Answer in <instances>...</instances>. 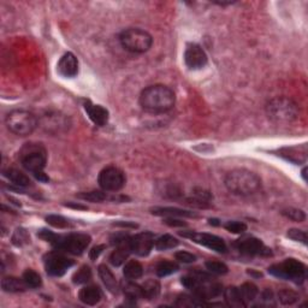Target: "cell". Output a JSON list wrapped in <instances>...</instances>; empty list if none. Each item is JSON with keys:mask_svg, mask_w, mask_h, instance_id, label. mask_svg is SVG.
Masks as SVG:
<instances>
[{"mask_svg": "<svg viewBox=\"0 0 308 308\" xmlns=\"http://www.w3.org/2000/svg\"><path fill=\"white\" fill-rule=\"evenodd\" d=\"M154 246L153 235L150 233H142L130 237L132 252L139 256H147Z\"/></svg>", "mask_w": 308, "mask_h": 308, "instance_id": "14", "label": "cell"}, {"mask_svg": "<svg viewBox=\"0 0 308 308\" xmlns=\"http://www.w3.org/2000/svg\"><path fill=\"white\" fill-rule=\"evenodd\" d=\"M224 227L229 231L231 234H243L244 231L247 230V225L244 223L241 222H235V220H233V222H227Z\"/></svg>", "mask_w": 308, "mask_h": 308, "instance_id": "41", "label": "cell"}, {"mask_svg": "<svg viewBox=\"0 0 308 308\" xmlns=\"http://www.w3.org/2000/svg\"><path fill=\"white\" fill-rule=\"evenodd\" d=\"M4 176L19 188H25V187L32 186V181H30L29 177L17 169L4 170Z\"/></svg>", "mask_w": 308, "mask_h": 308, "instance_id": "22", "label": "cell"}, {"mask_svg": "<svg viewBox=\"0 0 308 308\" xmlns=\"http://www.w3.org/2000/svg\"><path fill=\"white\" fill-rule=\"evenodd\" d=\"M57 68H58V72L63 77L72 79L79 73V60L72 53L68 52L59 59Z\"/></svg>", "mask_w": 308, "mask_h": 308, "instance_id": "16", "label": "cell"}, {"mask_svg": "<svg viewBox=\"0 0 308 308\" xmlns=\"http://www.w3.org/2000/svg\"><path fill=\"white\" fill-rule=\"evenodd\" d=\"M115 225H120V226H128V227H137V224L134 223H117Z\"/></svg>", "mask_w": 308, "mask_h": 308, "instance_id": "47", "label": "cell"}, {"mask_svg": "<svg viewBox=\"0 0 308 308\" xmlns=\"http://www.w3.org/2000/svg\"><path fill=\"white\" fill-rule=\"evenodd\" d=\"M2 288L6 293H22L25 291L27 284L24 280L17 278V277H4L2 279Z\"/></svg>", "mask_w": 308, "mask_h": 308, "instance_id": "23", "label": "cell"}, {"mask_svg": "<svg viewBox=\"0 0 308 308\" xmlns=\"http://www.w3.org/2000/svg\"><path fill=\"white\" fill-rule=\"evenodd\" d=\"M239 289H240L241 297H242V301L246 307L248 306V304H250V302H253V301L258 297V295H259L258 287L253 283H243Z\"/></svg>", "mask_w": 308, "mask_h": 308, "instance_id": "24", "label": "cell"}, {"mask_svg": "<svg viewBox=\"0 0 308 308\" xmlns=\"http://www.w3.org/2000/svg\"><path fill=\"white\" fill-rule=\"evenodd\" d=\"M282 214L284 217H287L288 219L294 220V222H297V223H302L303 220L306 219V213H304L302 210L293 209V207L283 210Z\"/></svg>", "mask_w": 308, "mask_h": 308, "instance_id": "37", "label": "cell"}, {"mask_svg": "<svg viewBox=\"0 0 308 308\" xmlns=\"http://www.w3.org/2000/svg\"><path fill=\"white\" fill-rule=\"evenodd\" d=\"M269 272L277 278L291 280L297 284L307 278V267L296 259H286L282 263L269 267Z\"/></svg>", "mask_w": 308, "mask_h": 308, "instance_id": "8", "label": "cell"}, {"mask_svg": "<svg viewBox=\"0 0 308 308\" xmlns=\"http://www.w3.org/2000/svg\"><path fill=\"white\" fill-rule=\"evenodd\" d=\"M22 278L25 282L27 287L32 288V289H36V288H40L42 286L41 277H40V274L34 270H25Z\"/></svg>", "mask_w": 308, "mask_h": 308, "instance_id": "32", "label": "cell"}, {"mask_svg": "<svg viewBox=\"0 0 308 308\" xmlns=\"http://www.w3.org/2000/svg\"><path fill=\"white\" fill-rule=\"evenodd\" d=\"M116 246L117 248L111 253L109 260L113 266L117 267L122 265V264H124L125 260L129 258L130 253H133L132 248H130V237L123 241V242L116 244Z\"/></svg>", "mask_w": 308, "mask_h": 308, "instance_id": "18", "label": "cell"}, {"mask_svg": "<svg viewBox=\"0 0 308 308\" xmlns=\"http://www.w3.org/2000/svg\"><path fill=\"white\" fill-rule=\"evenodd\" d=\"M165 224L170 226H187V223L182 222V220L171 218V217H169V218L165 220Z\"/></svg>", "mask_w": 308, "mask_h": 308, "instance_id": "45", "label": "cell"}, {"mask_svg": "<svg viewBox=\"0 0 308 308\" xmlns=\"http://www.w3.org/2000/svg\"><path fill=\"white\" fill-rule=\"evenodd\" d=\"M154 216H165V217H171V218H175V217H196L195 213L190 212V211H186V210H181V209H176V207H154V209L150 210Z\"/></svg>", "mask_w": 308, "mask_h": 308, "instance_id": "21", "label": "cell"}, {"mask_svg": "<svg viewBox=\"0 0 308 308\" xmlns=\"http://www.w3.org/2000/svg\"><path fill=\"white\" fill-rule=\"evenodd\" d=\"M299 294H296L295 291L289 289H283L278 293V300L283 304H294L299 301Z\"/></svg>", "mask_w": 308, "mask_h": 308, "instance_id": "38", "label": "cell"}, {"mask_svg": "<svg viewBox=\"0 0 308 308\" xmlns=\"http://www.w3.org/2000/svg\"><path fill=\"white\" fill-rule=\"evenodd\" d=\"M287 236L291 239L293 241H296V242H301L303 244L307 243V234L304 233L303 230H299V229H290L288 231Z\"/></svg>", "mask_w": 308, "mask_h": 308, "instance_id": "40", "label": "cell"}, {"mask_svg": "<svg viewBox=\"0 0 308 308\" xmlns=\"http://www.w3.org/2000/svg\"><path fill=\"white\" fill-rule=\"evenodd\" d=\"M29 241H30V237L28 235V233H27V230L22 229V227H19V229L16 230L12 236V243L17 247H21L23 244L29 243Z\"/></svg>", "mask_w": 308, "mask_h": 308, "instance_id": "39", "label": "cell"}, {"mask_svg": "<svg viewBox=\"0 0 308 308\" xmlns=\"http://www.w3.org/2000/svg\"><path fill=\"white\" fill-rule=\"evenodd\" d=\"M122 289L124 295L128 297L129 300H139L143 299L142 287L139 284L133 283L132 280L128 279V282H124L122 284Z\"/></svg>", "mask_w": 308, "mask_h": 308, "instance_id": "28", "label": "cell"}, {"mask_svg": "<svg viewBox=\"0 0 308 308\" xmlns=\"http://www.w3.org/2000/svg\"><path fill=\"white\" fill-rule=\"evenodd\" d=\"M76 196L79 199L85 200V201H90V202H102L107 199L106 193L100 192V190H92V192H82L76 194Z\"/></svg>", "mask_w": 308, "mask_h": 308, "instance_id": "33", "label": "cell"}, {"mask_svg": "<svg viewBox=\"0 0 308 308\" xmlns=\"http://www.w3.org/2000/svg\"><path fill=\"white\" fill-rule=\"evenodd\" d=\"M79 299L81 302L88 304V306H95L102 299V293L98 287L88 286L80 290Z\"/></svg>", "mask_w": 308, "mask_h": 308, "instance_id": "19", "label": "cell"}, {"mask_svg": "<svg viewBox=\"0 0 308 308\" xmlns=\"http://www.w3.org/2000/svg\"><path fill=\"white\" fill-rule=\"evenodd\" d=\"M179 270V266L173 261H160L156 267V272L159 277H166L170 274L177 272Z\"/></svg>", "mask_w": 308, "mask_h": 308, "instance_id": "31", "label": "cell"}, {"mask_svg": "<svg viewBox=\"0 0 308 308\" xmlns=\"http://www.w3.org/2000/svg\"><path fill=\"white\" fill-rule=\"evenodd\" d=\"M235 247L244 255H271V249L255 237H242L236 241Z\"/></svg>", "mask_w": 308, "mask_h": 308, "instance_id": "13", "label": "cell"}, {"mask_svg": "<svg viewBox=\"0 0 308 308\" xmlns=\"http://www.w3.org/2000/svg\"><path fill=\"white\" fill-rule=\"evenodd\" d=\"M66 206L68 207H72V209H77V210H87V206H83V205H79V203H72V202H68L66 203Z\"/></svg>", "mask_w": 308, "mask_h": 308, "instance_id": "46", "label": "cell"}, {"mask_svg": "<svg viewBox=\"0 0 308 308\" xmlns=\"http://www.w3.org/2000/svg\"><path fill=\"white\" fill-rule=\"evenodd\" d=\"M85 110L89 117V119L92 120L95 125L104 126L109 122V111L101 105H95V104L87 100V101H85Z\"/></svg>", "mask_w": 308, "mask_h": 308, "instance_id": "17", "label": "cell"}, {"mask_svg": "<svg viewBox=\"0 0 308 308\" xmlns=\"http://www.w3.org/2000/svg\"><path fill=\"white\" fill-rule=\"evenodd\" d=\"M19 162L27 171L32 172L39 181L47 182L48 177L43 172L47 164V152L41 143H25L19 150Z\"/></svg>", "mask_w": 308, "mask_h": 308, "instance_id": "3", "label": "cell"}, {"mask_svg": "<svg viewBox=\"0 0 308 308\" xmlns=\"http://www.w3.org/2000/svg\"><path fill=\"white\" fill-rule=\"evenodd\" d=\"M5 124L15 135L28 136L38 128L39 119L34 113L27 110H15L6 116Z\"/></svg>", "mask_w": 308, "mask_h": 308, "instance_id": "6", "label": "cell"}, {"mask_svg": "<svg viewBox=\"0 0 308 308\" xmlns=\"http://www.w3.org/2000/svg\"><path fill=\"white\" fill-rule=\"evenodd\" d=\"M123 274H124L125 278L129 280L139 279L143 274V267L139 261L129 260L128 263L125 264L124 269H123Z\"/></svg>", "mask_w": 308, "mask_h": 308, "instance_id": "25", "label": "cell"}, {"mask_svg": "<svg viewBox=\"0 0 308 308\" xmlns=\"http://www.w3.org/2000/svg\"><path fill=\"white\" fill-rule=\"evenodd\" d=\"M143 299L154 300L159 296L160 294V283L157 279H148L142 284Z\"/></svg>", "mask_w": 308, "mask_h": 308, "instance_id": "27", "label": "cell"}, {"mask_svg": "<svg viewBox=\"0 0 308 308\" xmlns=\"http://www.w3.org/2000/svg\"><path fill=\"white\" fill-rule=\"evenodd\" d=\"M99 276L101 278L104 286L106 287V289L110 291V293L116 294L118 291L119 287H118V282H117L115 274L112 273V271L109 269L106 265H100L98 269Z\"/></svg>", "mask_w": 308, "mask_h": 308, "instance_id": "20", "label": "cell"}, {"mask_svg": "<svg viewBox=\"0 0 308 308\" xmlns=\"http://www.w3.org/2000/svg\"><path fill=\"white\" fill-rule=\"evenodd\" d=\"M122 47L132 53H145L152 47L153 38L146 30L140 28H128L119 35Z\"/></svg>", "mask_w": 308, "mask_h": 308, "instance_id": "7", "label": "cell"}, {"mask_svg": "<svg viewBox=\"0 0 308 308\" xmlns=\"http://www.w3.org/2000/svg\"><path fill=\"white\" fill-rule=\"evenodd\" d=\"M125 175L116 166H107L99 173L98 183L104 192H118L124 187Z\"/></svg>", "mask_w": 308, "mask_h": 308, "instance_id": "9", "label": "cell"}, {"mask_svg": "<svg viewBox=\"0 0 308 308\" xmlns=\"http://www.w3.org/2000/svg\"><path fill=\"white\" fill-rule=\"evenodd\" d=\"M209 62L206 52L197 43H188L184 51V63L190 70H200L205 68Z\"/></svg>", "mask_w": 308, "mask_h": 308, "instance_id": "12", "label": "cell"}, {"mask_svg": "<svg viewBox=\"0 0 308 308\" xmlns=\"http://www.w3.org/2000/svg\"><path fill=\"white\" fill-rule=\"evenodd\" d=\"M181 235L192 240L193 242L200 244V246L207 247V248L212 249L214 252L225 253L227 250L226 243L224 242V240L216 235H212V234L196 233V231H183V233H181Z\"/></svg>", "mask_w": 308, "mask_h": 308, "instance_id": "10", "label": "cell"}, {"mask_svg": "<svg viewBox=\"0 0 308 308\" xmlns=\"http://www.w3.org/2000/svg\"><path fill=\"white\" fill-rule=\"evenodd\" d=\"M46 222L53 227H58V229H66L70 226V222L63 216H58V214H49L46 217Z\"/></svg>", "mask_w": 308, "mask_h": 308, "instance_id": "36", "label": "cell"}, {"mask_svg": "<svg viewBox=\"0 0 308 308\" xmlns=\"http://www.w3.org/2000/svg\"><path fill=\"white\" fill-rule=\"evenodd\" d=\"M224 297L225 302L230 307H246L244 306L242 297H241L240 289L237 287H229L224 290Z\"/></svg>", "mask_w": 308, "mask_h": 308, "instance_id": "26", "label": "cell"}, {"mask_svg": "<svg viewBox=\"0 0 308 308\" xmlns=\"http://www.w3.org/2000/svg\"><path fill=\"white\" fill-rule=\"evenodd\" d=\"M178 240H177L176 237L171 235H163L160 236L159 239L156 240L154 247H156V249L159 250V252H163V250L175 248V247L178 246Z\"/></svg>", "mask_w": 308, "mask_h": 308, "instance_id": "29", "label": "cell"}, {"mask_svg": "<svg viewBox=\"0 0 308 308\" xmlns=\"http://www.w3.org/2000/svg\"><path fill=\"white\" fill-rule=\"evenodd\" d=\"M267 117L277 123H291L300 116V107L293 99L278 96L266 105Z\"/></svg>", "mask_w": 308, "mask_h": 308, "instance_id": "5", "label": "cell"}, {"mask_svg": "<svg viewBox=\"0 0 308 308\" xmlns=\"http://www.w3.org/2000/svg\"><path fill=\"white\" fill-rule=\"evenodd\" d=\"M226 189L235 195H253L261 189V178L256 173L246 169H236L227 173L225 179Z\"/></svg>", "mask_w": 308, "mask_h": 308, "instance_id": "4", "label": "cell"}, {"mask_svg": "<svg viewBox=\"0 0 308 308\" xmlns=\"http://www.w3.org/2000/svg\"><path fill=\"white\" fill-rule=\"evenodd\" d=\"M105 249V246L104 244H100V246H96L94 248H92V250L89 252V256L92 260H96L99 258L100 254L102 253V250Z\"/></svg>", "mask_w": 308, "mask_h": 308, "instance_id": "44", "label": "cell"}, {"mask_svg": "<svg viewBox=\"0 0 308 308\" xmlns=\"http://www.w3.org/2000/svg\"><path fill=\"white\" fill-rule=\"evenodd\" d=\"M75 261L59 253H49L45 256V269L49 276L62 277L70 267L73 266Z\"/></svg>", "mask_w": 308, "mask_h": 308, "instance_id": "11", "label": "cell"}, {"mask_svg": "<svg viewBox=\"0 0 308 308\" xmlns=\"http://www.w3.org/2000/svg\"><path fill=\"white\" fill-rule=\"evenodd\" d=\"M223 293V287L219 283H214L212 280H203L200 282L195 289H193V294L201 300H210L219 296Z\"/></svg>", "mask_w": 308, "mask_h": 308, "instance_id": "15", "label": "cell"}, {"mask_svg": "<svg viewBox=\"0 0 308 308\" xmlns=\"http://www.w3.org/2000/svg\"><path fill=\"white\" fill-rule=\"evenodd\" d=\"M176 95L173 90L164 85L147 87L140 95V105L150 113H164L173 109Z\"/></svg>", "mask_w": 308, "mask_h": 308, "instance_id": "1", "label": "cell"}, {"mask_svg": "<svg viewBox=\"0 0 308 308\" xmlns=\"http://www.w3.org/2000/svg\"><path fill=\"white\" fill-rule=\"evenodd\" d=\"M261 304L263 306H276V302H274V296L273 293L271 290H265L263 294H261Z\"/></svg>", "mask_w": 308, "mask_h": 308, "instance_id": "43", "label": "cell"}, {"mask_svg": "<svg viewBox=\"0 0 308 308\" xmlns=\"http://www.w3.org/2000/svg\"><path fill=\"white\" fill-rule=\"evenodd\" d=\"M205 266L206 269L213 274H225L227 273V271H229V267H227L224 263H222V261H216V260L206 261Z\"/></svg>", "mask_w": 308, "mask_h": 308, "instance_id": "35", "label": "cell"}, {"mask_svg": "<svg viewBox=\"0 0 308 308\" xmlns=\"http://www.w3.org/2000/svg\"><path fill=\"white\" fill-rule=\"evenodd\" d=\"M90 279H92V270L87 265L80 267L72 276V282L75 284H85Z\"/></svg>", "mask_w": 308, "mask_h": 308, "instance_id": "34", "label": "cell"}, {"mask_svg": "<svg viewBox=\"0 0 308 308\" xmlns=\"http://www.w3.org/2000/svg\"><path fill=\"white\" fill-rule=\"evenodd\" d=\"M38 236L51 243L56 249L63 252L80 255L87 249L90 243V236L86 234H69V235H57L52 231L42 229L39 231Z\"/></svg>", "mask_w": 308, "mask_h": 308, "instance_id": "2", "label": "cell"}, {"mask_svg": "<svg viewBox=\"0 0 308 308\" xmlns=\"http://www.w3.org/2000/svg\"><path fill=\"white\" fill-rule=\"evenodd\" d=\"M176 260L181 261L183 264H192L196 260V256L194 254L189 253V252H184V250H181V252H177L175 254Z\"/></svg>", "mask_w": 308, "mask_h": 308, "instance_id": "42", "label": "cell"}, {"mask_svg": "<svg viewBox=\"0 0 308 308\" xmlns=\"http://www.w3.org/2000/svg\"><path fill=\"white\" fill-rule=\"evenodd\" d=\"M176 306L178 307H201L206 306V303L203 302V300L199 299V297L193 295H181L177 297Z\"/></svg>", "mask_w": 308, "mask_h": 308, "instance_id": "30", "label": "cell"}]
</instances>
